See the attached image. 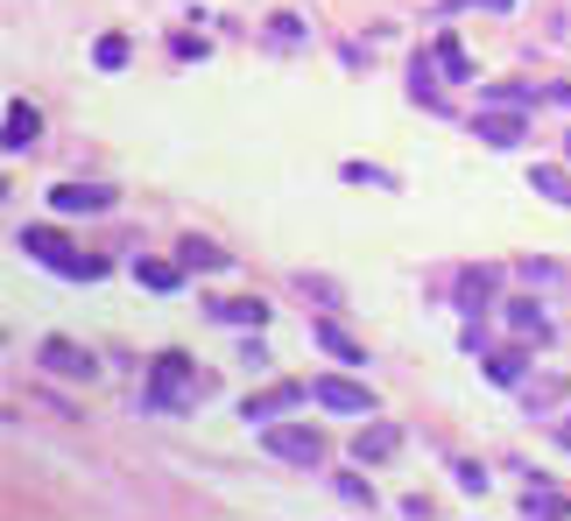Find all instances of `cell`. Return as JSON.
Wrapping results in <instances>:
<instances>
[{"instance_id":"cell-4","label":"cell","mask_w":571,"mask_h":521,"mask_svg":"<svg viewBox=\"0 0 571 521\" xmlns=\"http://www.w3.org/2000/svg\"><path fill=\"white\" fill-rule=\"evenodd\" d=\"M311 401H318V409H339V415H374L367 388L345 381V374H318V381H311Z\"/></svg>"},{"instance_id":"cell-18","label":"cell","mask_w":571,"mask_h":521,"mask_svg":"<svg viewBox=\"0 0 571 521\" xmlns=\"http://www.w3.org/2000/svg\"><path fill=\"white\" fill-rule=\"evenodd\" d=\"M522 360H530L522 346H508V352H487V381H501V388H508V381H522Z\"/></svg>"},{"instance_id":"cell-25","label":"cell","mask_w":571,"mask_h":521,"mask_svg":"<svg viewBox=\"0 0 571 521\" xmlns=\"http://www.w3.org/2000/svg\"><path fill=\"white\" fill-rule=\"evenodd\" d=\"M558 444H564V451H571V415H564V423H558Z\"/></svg>"},{"instance_id":"cell-12","label":"cell","mask_w":571,"mask_h":521,"mask_svg":"<svg viewBox=\"0 0 571 521\" xmlns=\"http://www.w3.org/2000/svg\"><path fill=\"white\" fill-rule=\"evenodd\" d=\"M311 338H318V346H325V352H332V360H345V367H360V360H367V352H360V346H353V338H345V332H339V324H332V318H318V324H311Z\"/></svg>"},{"instance_id":"cell-22","label":"cell","mask_w":571,"mask_h":521,"mask_svg":"<svg viewBox=\"0 0 571 521\" xmlns=\"http://www.w3.org/2000/svg\"><path fill=\"white\" fill-rule=\"evenodd\" d=\"M530 85H487V107H530Z\"/></svg>"},{"instance_id":"cell-17","label":"cell","mask_w":571,"mask_h":521,"mask_svg":"<svg viewBox=\"0 0 571 521\" xmlns=\"http://www.w3.org/2000/svg\"><path fill=\"white\" fill-rule=\"evenodd\" d=\"M508 324H515L522 338H536V346L550 338V324H544V310H536V303H508Z\"/></svg>"},{"instance_id":"cell-13","label":"cell","mask_w":571,"mask_h":521,"mask_svg":"<svg viewBox=\"0 0 571 521\" xmlns=\"http://www.w3.org/2000/svg\"><path fill=\"white\" fill-rule=\"evenodd\" d=\"M430 57H438L445 78H473V57H465V42H459V36H438V42H430Z\"/></svg>"},{"instance_id":"cell-8","label":"cell","mask_w":571,"mask_h":521,"mask_svg":"<svg viewBox=\"0 0 571 521\" xmlns=\"http://www.w3.org/2000/svg\"><path fill=\"white\" fill-rule=\"evenodd\" d=\"M50 204H57V212H107L113 190H99V184H57Z\"/></svg>"},{"instance_id":"cell-20","label":"cell","mask_w":571,"mask_h":521,"mask_svg":"<svg viewBox=\"0 0 571 521\" xmlns=\"http://www.w3.org/2000/svg\"><path fill=\"white\" fill-rule=\"evenodd\" d=\"M142 282L148 289H177V282H184V261H142Z\"/></svg>"},{"instance_id":"cell-14","label":"cell","mask_w":571,"mask_h":521,"mask_svg":"<svg viewBox=\"0 0 571 521\" xmlns=\"http://www.w3.org/2000/svg\"><path fill=\"white\" fill-rule=\"evenodd\" d=\"M487 296H494V268H465L459 275V310H487Z\"/></svg>"},{"instance_id":"cell-24","label":"cell","mask_w":571,"mask_h":521,"mask_svg":"<svg viewBox=\"0 0 571 521\" xmlns=\"http://www.w3.org/2000/svg\"><path fill=\"white\" fill-rule=\"evenodd\" d=\"M473 8H494V14H501V8H515V0H473Z\"/></svg>"},{"instance_id":"cell-26","label":"cell","mask_w":571,"mask_h":521,"mask_svg":"<svg viewBox=\"0 0 571 521\" xmlns=\"http://www.w3.org/2000/svg\"><path fill=\"white\" fill-rule=\"evenodd\" d=\"M564 156H571V141H564Z\"/></svg>"},{"instance_id":"cell-11","label":"cell","mask_w":571,"mask_h":521,"mask_svg":"<svg viewBox=\"0 0 571 521\" xmlns=\"http://www.w3.org/2000/svg\"><path fill=\"white\" fill-rule=\"evenodd\" d=\"M219 324H247V332H262L268 324V303H254V296H227V303H212Z\"/></svg>"},{"instance_id":"cell-3","label":"cell","mask_w":571,"mask_h":521,"mask_svg":"<svg viewBox=\"0 0 571 521\" xmlns=\"http://www.w3.org/2000/svg\"><path fill=\"white\" fill-rule=\"evenodd\" d=\"M262 451L282 458V466H325V437L311 423H268L262 430Z\"/></svg>"},{"instance_id":"cell-7","label":"cell","mask_w":571,"mask_h":521,"mask_svg":"<svg viewBox=\"0 0 571 521\" xmlns=\"http://www.w3.org/2000/svg\"><path fill=\"white\" fill-rule=\"evenodd\" d=\"M296 401H311V381H276V388H262V395H247V423L254 415H282V409H296Z\"/></svg>"},{"instance_id":"cell-19","label":"cell","mask_w":571,"mask_h":521,"mask_svg":"<svg viewBox=\"0 0 571 521\" xmlns=\"http://www.w3.org/2000/svg\"><path fill=\"white\" fill-rule=\"evenodd\" d=\"M522 514H571V500L550 494V486H530V494H522Z\"/></svg>"},{"instance_id":"cell-1","label":"cell","mask_w":571,"mask_h":521,"mask_svg":"<svg viewBox=\"0 0 571 521\" xmlns=\"http://www.w3.org/2000/svg\"><path fill=\"white\" fill-rule=\"evenodd\" d=\"M205 388H212V381L198 374V367L184 360V352H162L156 367H148V388H142V401L156 415H170V409H191V401H205Z\"/></svg>"},{"instance_id":"cell-21","label":"cell","mask_w":571,"mask_h":521,"mask_svg":"<svg viewBox=\"0 0 571 521\" xmlns=\"http://www.w3.org/2000/svg\"><path fill=\"white\" fill-rule=\"evenodd\" d=\"M93 64H99V71H120V64H127V42H120V36H99Z\"/></svg>"},{"instance_id":"cell-16","label":"cell","mask_w":571,"mask_h":521,"mask_svg":"<svg viewBox=\"0 0 571 521\" xmlns=\"http://www.w3.org/2000/svg\"><path fill=\"white\" fill-rule=\"evenodd\" d=\"M530 190H544L550 204H571V176H564V170H550V162H544V170H530Z\"/></svg>"},{"instance_id":"cell-2","label":"cell","mask_w":571,"mask_h":521,"mask_svg":"<svg viewBox=\"0 0 571 521\" xmlns=\"http://www.w3.org/2000/svg\"><path fill=\"white\" fill-rule=\"evenodd\" d=\"M14 247H22L28 261H42V268H57V275H71V282H99V275H107V261H99V255H71L64 233H50V226H22V240H14Z\"/></svg>"},{"instance_id":"cell-6","label":"cell","mask_w":571,"mask_h":521,"mask_svg":"<svg viewBox=\"0 0 571 521\" xmlns=\"http://www.w3.org/2000/svg\"><path fill=\"white\" fill-rule=\"evenodd\" d=\"M473 134L487 148H515L530 127H522V107H494V113H479V121H473Z\"/></svg>"},{"instance_id":"cell-9","label":"cell","mask_w":571,"mask_h":521,"mask_svg":"<svg viewBox=\"0 0 571 521\" xmlns=\"http://www.w3.org/2000/svg\"><path fill=\"white\" fill-rule=\"evenodd\" d=\"M396 444H402V430H396V423H367V430L353 437V458H360V466H374V458H388Z\"/></svg>"},{"instance_id":"cell-23","label":"cell","mask_w":571,"mask_h":521,"mask_svg":"<svg viewBox=\"0 0 571 521\" xmlns=\"http://www.w3.org/2000/svg\"><path fill=\"white\" fill-rule=\"evenodd\" d=\"M339 494H345V500H353V508H374V486H367V480H360V472H339Z\"/></svg>"},{"instance_id":"cell-10","label":"cell","mask_w":571,"mask_h":521,"mask_svg":"<svg viewBox=\"0 0 571 521\" xmlns=\"http://www.w3.org/2000/svg\"><path fill=\"white\" fill-rule=\"evenodd\" d=\"M36 134H42L36 107H22V99H14V107H8V156H22V148H36Z\"/></svg>"},{"instance_id":"cell-15","label":"cell","mask_w":571,"mask_h":521,"mask_svg":"<svg viewBox=\"0 0 571 521\" xmlns=\"http://www.w3.org/2000/svg\"><path fill=\"white\" fill-rule=\"evenodd\" d=\"M191 268V275H212V268H227V247H212V240H184V255H177Z\"/></svg>"},{"instance_id":"cell-5","label":"cell","mask_w":571,"mask_h":521,"mask_svg":"<svg viewBox=\"0 0 571 521\" xmlns=\"http://www.w3.org/2000/svg\"><path fill=\"white\" fill-rule=\"evenodd\" d=\"M42 367H50V374H64V381H93V374H99L93 352L71 346V338H42Z\"/></svg>"}]
</instances>
